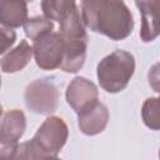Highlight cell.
<instances>
[{"instance_id":"cell-13","label":"cell","mask_w":160,"mask_h":160,"mask_svg":"<svg viewBox=\"0 0 160 160\" xmlns=\"http://www.w3.org/2000/svg\"><path fill=\"white\" fill-rule=\"evenodd\" d=\"M42 15L59 24L78 10L75 0H41Z\"/></svg>"},{"instance_id":"cell-18","label":"cell","mask_w":160,"mask_h":160,"mask_svg":"<svg viewBox=\"0 0 160 160\" xmlns=\"http://www.w3.org/2000/svg\"><path fill=\"white\" fill-rule=\"evenodd\" d=\"M26 1H28V2H32L34 0H26Z\"/></svg>"},{"instance_id":"cell-10","label":"cell","mask_w":160,"mask_h":160,"mask_svg":"<svg viewBox=\"0 0 160 160\" xmlns=\"http://www.w3.org/2000/svg\"><path fill=\"white\" fill-rule=\"evenodd\" d=\"M109 121L108 106L98 101L92 106L78 114V126L80 131L88 136L102 132Z\"/></svg>"},{"instance_id":"cell-5","label":"cell","mask_w":160,"mask_h":160,"mask_svg":"<svg viewBox=\"0 0 160 160\" xmlns=\"http://www.w3.org/2000/svg\"><path fill=\"white\" fill-rule=\"evenodd\" d=\"M34 59L42 70L60 69L65 54V41L58 31H48L32 40Z\"/></svg>"},{"instance_id":"cell-3","label":"cell","mask_w":160,"mask_h":160,"mask_svg":"<svg viewBox=\"0 0 160 160\" xmlns=\"http://www.w3.org/2000/svg\"><path fill=\"white\" fill-rule=\"evenodd\" d=\"M135 71V58L126 50H114L102 58L96 68L100 86L110 94L122 91Z\"/></svg>"},{"instance_id":"cell-19","label":"cell","mask_w":160,"mask_h":160,"mask_svg":"<svg viewBox=\"0 0 160 160\" xmlns=\"http://www.w3.org/2000/svg\"><path fill=\"white\" fill-rule=\"evenodd\" d=\"M159 158H160V150H159Z\"/></svg>"},{"instance_id":"cell-12","label":"cell","mask_w":160,"mask_h":160,"mask_svg":"<svg viewBox=\"0 0 160 160\" xmlns=\"http://www.w3.org/2000/svg\"><path fill=\"white\" fill-rule=\"evenodd\" d=\"M26 0H0V22L2 26L16 29L28 20Z\"/></svg>"},{"instance_id":"cell-7","label":"cell","mask_w":160,"mask_h":160,"mask_svg":"<svg viewBox=\"0 0 160 160\" xmlns=\"http://www.w3.org/2000/svg\"><path fill=\"white\" fill-rule=\"evenodd\" d=\"M65 98L69 106L79 114L99 101V90L91 80L75 76L66 88Z\"/></svg>"},{"instance_id":"cell-6","label":"cell","mask_w":160,"mask_h":160,"mask_svg":"<svg viewBox=\"0 0 160 160\" xmlns=\"http://www.w3.org/2000/svg\"><path fill=\"white\" fill-rule=\"evenodd\" d=\"M25 129L26 116L21 110L11 109L2 114L0 124V156L2 159H14Z\"/></svg>"},{"instance_id":"cell-17","label":"cell","mask_w":160,"mask_h":160,"mask_svg":"<svg viewBox=\"0 0 160 160\" xmlns=\"http://www.w3.org/2000/svg\"><path fill=\"white\" fill-rule=\"evenodd\" d=\"M148 82L150 88L160 95V62L154 64L148 71Z\"/></svg>"},{"instance_id":"cell-15","label":"cell","mask_w":160,"mask_h":160,"mask_svg":"<svg viewBox=\"0 0 160 160\" xmlns=\"http://www.w3.org/2000/svg\"><path fill=\"white\" fill-rule=\"evenodd\" d=\"M24 28V31H25V35L32 41L35 40L36 38H39L40 35L48 32V31H52L54 30V22L52 20L48 19L46 16H32V18H29L25 24L22 25Z\"/></svg>"},{"instance_id":"cell-9","label":"cell","mask_w":160,"mask_h":160,"mask_svg":"<svg viewBox=\"0 0 160 160\" xmlns=\"http://www.w3.org/2000/svg\"><path fill=\"white\" fill-rule=\"evenodd\" d=\"M65 41V54L60 70L65 72H78L85 64L88 50V34L80 36H62Z\"/></svg>"},{"instance_id":"cell-4","label":"cell","mask_w":160,"mask_h":160,"mask_svg":"<svg viewBox=\"0 0 160 160\" xmlns=\"http://www.w3.org/2000/svg\"><path fill=\"white\" fill-rule=\"evenodd\" d=\"M25 104L35 114L49 115L58 109L59 89L51 79H36L25 89Z\"/></svg>"},{"instance_id":"cell-11","label":"cell","mask_w":160,"mask_h":160,"mask_svg":"<svg viewBox=\"0 0 160 160\" xmlns=\"http://www.w3.org/2000/svg\"><path fill=\"white\" fill-rule=\"evenodd\" d=\"M32 56V45H30L26 40H21L19 45L1 56V70L4 74H14L21 71L30 62Z\"/></svg>"},{"instance_id":"cell-8","label":"cell","mask_w":160,"mask_h":160,"mask_svg":"<svg viewBox=\"0 0 160 160\" xmlns=\"http://www.w3.org/2000/svg\"><path fill=\"white\" fill-rule=\"evenodd\" d=\"M141 15L140 39L151 42L160 36V0H134Z\"/></svg>"},{"instance_id":"cell-1","label":"cell","mask_w":160,"mask_h":160,"mask_svg":"<svg viewBox=\"0 0 160 160\" xmlns=\"http://www.w3.org/2000/svg\"><path fill=\"white\" fill-rule=\"evenodd\" d=\"M81 19L91 31L120 41L131 35L134 19L124 0H81Z\"/></svg>"},{"instance_id":"cell-2","label":"cell","mask_w":160,"mask_h":160,"mask_svg":"<svg viewBox=\"0 0 160 160\" xmlns=\"http://www.w3.org/2000/svg\"><path fill=\"white\" fill-rule=\"evenodd\" d=\"M69 128L59 116H49L38 128L31 140L19 144L14 159H51L58 158L66 144Z\"/></svg>"},{"instance_id":"cell-16","label":"cell","mask_w":160,"mask_h":160,"mask_svg":"<svg viewBox=\"0 0 160 160\" xmlns=\"http://www.w3.org/2000/svg\"><path fill=\"white\" fill-rule=\"evenodd\" d=\"M16 40V32L11 28H6L1 25V55L8 52V50L14 45Z\"/></svg>"},{"instance_id":"cell-14","label":"cell","mask_w":160,"mask_h":160,"mask_svg":"<svg viewBox=\"0 0 160 160\" xmlns=\"http://www.w3.org/2000/svg\"><path fill=\"white\" fill-rule=\"evenodd\" d=\"M141 119L144 124L154 131H160V96L148 98L141 106Z\"/></svg>"}]
</instances>
